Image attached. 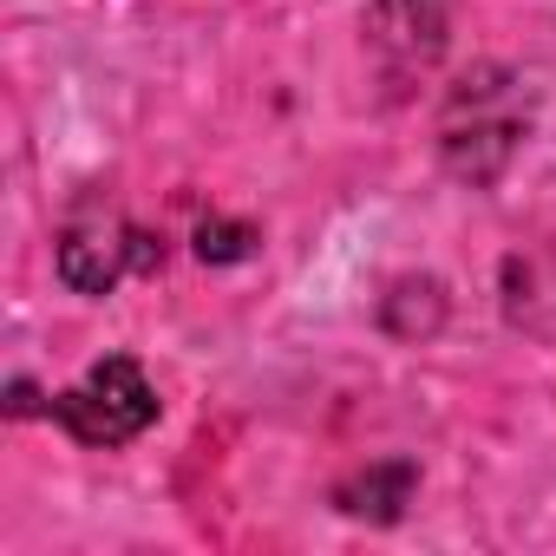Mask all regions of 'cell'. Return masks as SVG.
<instances>
[{"label":"cell","instance_id":"6da1fadb","mask_svg":"<svg viewBox=\"0 0 556 556\" xmlns=\"http://www.w3.org/2000/svg\"><path fill=\"white\" fill-rule=\"evenodd\" d=\"M523 125H530V105H523V86L517 73L504 66H478L471 79L452 86L445 99V118H439V144H445V164L471 184H491L517 144H523Z\"/></svg>","mask_w":556,"mask_h":556},{"label":"cell","instance_id":"7a4b0ae2","mask_svg":"<svg viewBox=\"0 0 556 556\" xmlns=\"http://www.w3.org/2000/svg\"><path fill=\"white\" fill-rule=\"evenodd\" d=\"M53 419H60L79 445H131V439L157 419V393H151V380H144L138 361L112 354V361L86 367V380L53 400Z\"/></svg>","mask_w":556,"mask_h":556},{"label":"cell","instance_id":"3957f363","mask_svg":"<svg viewBox=\"0 0 556 556\" xmlns=\"http://www.w3.org/2000/svg\"><path fill=\"white\" fill-rule=\"evenodd\" d=\"M157 255L164 249L144 229H131L118 210H86L60 236V282L79 295H112L131 268H157Z\"/></svg>","mask_w":556,"mask_h":556},{"label":"cell","instance_id":"277c9868","mask_svg":"<svg viewBox=\"0 0 556 556\" xmlns=\"http://www.w3.org/2000/svg\"><path fill=\"white\" fill-rule=\"evenodd\" d=\"M367 40L393 73H426L445 53V0H374Z\"/></svg>","mask_w":556,"mask_h":556},{"label":"cell","instance_id":"5b68a950","mask_svg":"<svg viewBox=\"0 0 556 556\" xmlns=\"http://www.w3.org/2000/svg\"><path fill=\"white\" fill-rule=\"evenodd\" d=\"M406 497H413V465H406V458L367 465L361 478H348V484L334 491V504H341V510H354V517H374V523L400 517V504H406Z\"/></svg>","mask_w":556,"mask_h":556},{"label":"cell","instance_id":"8992f818","mask_svg":"<svg viewBox=\"0 0 556 556\" xmlns=\"http://www.w3.org/2000/svg\"><path fill=\"white\" fill-rule=\"evenodd\" d=\"M255 249V229L249 223H203L197 229V255L203 262H242Z\"/></svg>","mask_w":556,"mask_h":556}]
</instances>
